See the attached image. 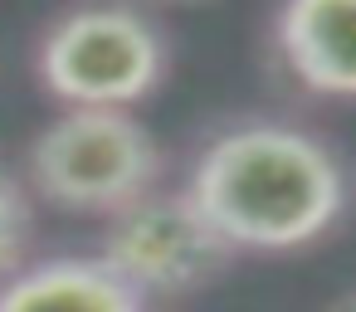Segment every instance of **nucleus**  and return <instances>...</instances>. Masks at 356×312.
<instances>
[{
    "instance_id": "obj_9",
    "label": "nucleus",
    "mask_w": 356,
    "mask_h": 312,
    "mask_svg": "<svg viewBox=\"0 0 356 312\" xmlns=\"http://www.w3.org/2000/svg\"><path fill=\"white\" fill-rule=\"evenodd\" d=\"M156 6H210V0H156Z\"/></svg>"
},
{
    "instance_id": "obj_2",
    "label": "nucleus",
    "mask_w": 356,
    "mask_h": 312,
    "mask_svg": "<svg viewBox=\"0 0 356 312\" xmlns=\"http://www.w3.org/2000/svg\"><path fill=\"white\" fill-rule=\"evenodd\" d=\"M161 147L127 108H69L30 142V186L64 210L118 215L156 186Z\"/></svg>"
},
{
    "instance_id": "obj_8",
    "label": "nucleus",
    "mask_w": 356,
    "mask_h": 312,
    "mask_svg": "<svg viewBox=\"0 0 356 312\" xmlns=\"http://www.w3.org/2000/svg\"><path fill=\"white\" fill-rule=\"evenodd\" d=\"M332 312H356V293H346V297H341V302H337Z\"/></svg>"
},
{
    "instance_id": "obj_5",
    "label": "nucleus",
    "mask_w": 356,
    "mask_h": 312,
    "mask_svg": "<svg viewBox=\"0 0 356 312\" xmlns=\"http://www.w3.org/2000/svg\"><path fill=\"white\" fill-rule=\"evenodd\" d=\"M273 40L307 93L356 98V0H283Z\"/></svg>"
},
{
    "instance_id": "obj_4",
    "label": "nucleus",
    "mask_w": 356,
    "mask_h": 312,
    "mask_svg": "<svg viewBox=\"0 0 356 312\" xmlns=\"http://www.w3.org/2000/svg\"><path fill=\"white\" fill-rule=\"evenodd\" d=\"M98 254L142 297L147 293L152 297H176V293H195V288L215 283L229 268L234 244L195 205L191 190H181V195L147 190L142 200L108 215V234H103Z\"/></svg>"
},
{
    "instance_id": "obj_3",
    "label": "nucleus",
    "mask_w": 356,
    "mask_h": 312,
    "mask_svg": "<svg viewBox=\"0 0 356 312\" xmlns=\"http://www.w3.org/2000/svg\"><path fill=\"white\" fill-rule=\"evenodd\" d=\"M40 79L69 108H132L166 74L156 25L118 0L74 6L40 40Z\"/></svg>"
},
{
    "instance_id": "obj_7",
    "label": "nucleus",
    "mask_w": 356,
    "mask_h": 312,
    "mask_svg": "<svg viewBox=\"0 0 356 312\" xmlns=\"http://www.w3.org/2000/svg\"><path fill=\"white\" fill-rule=\"evenodd\" d=\"M30 244V195L15 176L0 171V278H10Z\"/></svg>"
},
{
    "instance_id": "obj_1",
    "label": "nucleus",
    "mask_w": 356,
    "mask_h": 312,
    "mask_svg": "<svg viewBox=\"0 0 356 312\" xmlns=\"http://www.w3.org/2000/svg\"><path fill=\"white\" fill-rule=\"evenodd\" d=\"M186 190L234 249H302L346 210V171L327 142L288 122H239L210 137Z\"/></svg>"
},
{
    "instance_id": "obj_6",
    "label": "nucleus",
    "mask_w": 356,
    "mask_h": 312,
    "mask_svg": "<svg viewBox=\"0 0 356 312\" xmlns=\"http://www.w3.org/2000/svg\"><path fill=\"white\" fill-rule=\"evenodd\" d=\"M0 312H142V293L103 258H44L0 278Z\"/></svg>"
}]
</instances>
